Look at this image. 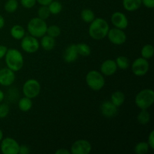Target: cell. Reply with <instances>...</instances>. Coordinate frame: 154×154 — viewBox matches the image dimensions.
<instances>
[{
  "label": "cell",
  "instance_id": "39",
  "mask_svg": "<svg viewBox=\"0 0 154 154\" xmlns=\"http://www.w3.org/2000/svg\"><path fill=\"white\" fill-rule=\"evenodd\" d=\"M52 1L53 0H36V2L40 4L41 5L48 6Z\"/></svg>",
  "mask_w": 154,
  "mask_h": 154
},
{
  "label": "cell",
  "instance_id": "30",
  "mask_svg": "<svg viewBox=\"0 0 154 154\" xmlns=\"http://www.w3.org/2000/svg\"><path fill=\"white\" fill-rule=\"evenodd\" d=\"M38 17L41 18V19L46 20L47 19L50 17L51 16V12H50L49 8L48 6L45 5H41V7L38 9Z\"/></svg>",
  "mask_w": 154,
  "mask_h": 154
},
{
  "label": "cell",
  "instance_id": "3",
  "mask_svg": "<svg viewBox=\"0 0 154 154\" xmlns=\"http://www.w3.org/2000/svg\"><path fill=\"white\" fill-rule=\"evenodd\" d=\"M48 24L45 20L39 17H33L27 24V30L30 35L35 38H42L46 35Z\"/></svg>",
  "mask_w": 154,
  "mask_h": 154
},
{
  "label": "cell",
  "instance_id": "29",
  "mask_svg": "<svg viewBox=\"0 0 154 154\" xmlns=\"http://www.w3.org/2000/svg\"><path fill=\"white\" fill-rule=\"evenodd\" d=\"M149 147L147 142L145 141H141V142L138 143L134 147V151L137 154H145L149 151Z\"/></svg>",
  "mask_w": 154,
  "mask_h": 154
},
{
  "label": "cell",
  "instance_id": "41",
  "mask_svg": "<svg viewBox=\"0 0 154 154\" xmlns=\"http://www.w3.org/2000/svg\"><path fill=\"white\" fill-rule=\"evenodd\" d=\"M4 98H5V94L1 90H0V103L2 102V101L4 100Z\"/></svg>",
  "mask_w": 154,
  "mask_h": 154
},
{
  "label": "cell",
  "instance_id": "12",
  "mask_svg": "<svg viewBox=\"0 0 154 154\" xmlns=\"http://www.w3.org/2000/svg\"><path fill=\"white\" fill-rule=\"evenodd\" d=\"M15 72L8 68L0 69V85L3 87H9L15 81Z\"/></svg>",
  "mask_w": 154,
  "mask_h": 154
},
{
  "label": "cell",
  "instance_id": "13",
  "mask_svg": "<svg viewBox=\"0 0 154 154\" xmlns=\"http://www.w3.org/2000/svg\"><path fill=\"white\" fill-rule=\"evenodd\" d=\"M111 21L115 28L126 29L129 26V20L126 14L120 11H116L111 15Z\"/></svg>",
  "mask_w": 154,
  "mask_h": 154
},
{
  "label": "cell",
  "instance_id": "6",
  "mask_svg": "<svg viewBox=\"0 0 154 154\" xmlns=\"http://www.w3.org/2000/svg\"><path fill=\"white\" fill-rule=\"evenodd\" d=\"M41 93V84L37 80L29 79L23 85V93L24 96L29 99H35Z\"/></svg>",
  "mask_w": 154,
  "mask_h": 154
},
{
  "label": "cell",
  "instance_id": "42",
  "mask_svg": "<svg viewBox=\"0 0 154 154\" xmlns=\"http://www.w3.org/2000/svg\"><path fill=\"white\" fill-rule=\"evenodd\" d=\"M3 139V132L1 129H0V142H1L2 140Z\"/></svg>",
  "mask_w": 154,
  "mask_h": 154
},
{
  "label": "cell",
  "instance_id": "37",
  "mask_svg": "<svg viewBox=\"0 0 154 154\" xmlns=\"http://www.w3.org/2000/svg\"><path fill=\"white\" fill-rule=\"evenodd\" d=\"M7 51H8L7 47L5 46V45H0V60L4 58Z\"/></svg>",
  "mask_w": 154,
  "mask_h": 154
},
{
  "label": "cell",
  "instance_id": "24",
  "mask_svg": "<svg viewBox=\"0 0 154 154\" xmlns=\"http://www.w3.org/2000/svg\"><path fill=\"white\" fill-rule=\"evenodd\" d=\"M77 51H78L79 56L82 57H88L91 54V48L87 44L79 43L76 45Z\"/></svg>",
  "mask_w": 154,
  "mask_h": 154
},
{
  "label": "cell",
  "instance_id": "17",
  "mask_svg": "<svg viewBox=\"0 0 154 154\" xmlns=\"http://www.w3.org/2000/svg\"><path fill=\"white\" fill-rule=\"evenodd\" d=\"M40 45L45 51H52V50L55 48V38L51 37V36L48 35L47 34L45 35L42 37V39H41L40 41Z\"/></svg>",
  "mask_w": 154,
  "mask_h": 154
},
{
  "label": "cell",
  "instance_id": "40",
  "mask_svg": "<svg viewBox=\"0 0 154 154\" xmlns=\"http://www.w3.org/2000/svg\"><path fill=\"white\" fill-rule=\"evenodd\" d=\"M4 26H5V19L4 17L0 14V29H2L3 28Z\"/></svg>",
  "mask_w": 154,
  "mask_h": 154
},
{
  "label": "cell",
  "instance_id": "20",
  "mask_svg": "<svg viewBox=\"0 0 154 154\" xmlns=\"http://www.w3.org/2000/svg\"><path fill=\"white\" fill-rule=\"evenodd\" d=\"M125 95L123 92L121 91H115L114 93H112L111 96V102L114 104L115 106L117 108L121 106L125 102Z\"/></svg>",
  "mask_w": 154,
  "mask_h": 154
},
{
  "label": "cell",
  "instance_id": "32",
  "mask_svg": "<svg viewBox=\"0 0 154 154\" xmlns=\"http://www.w3.org/2000/svg\"><path fill=\"white\" fill-rule=\"evenodd\" d=\"M10 112V107L7 103L0 104V119H4L8 115Z\"/></svg>",
  "mask_w": 154,
  "mask_h": 154
},
{
  "label": "cell",
  "instance_id": "2",
  "mask_svg": "<svg viewBox=\"0 0 154 154\" xmlns=\"http://www.w3.org/2000/svg\"><path fill=\"white\" fill-rule=\"evenodd\" d=\"M5 60L7 67L14 72H19L23 67L24 60L23 54L20 51L14 48L8 49L5 56Z\"/></svg>",
  "mask_w": 154,
  "mask_h": 154
},
{
  "label": "cell",
  "instance_id": "14",
  "mask_svg": "<svg viewBox=\"0 0 154 154\" xmlns=\"http://www.w3.org/2000/svg\"><path fill=\"white\" fill-rule=\"evenodd\" d=\"M117 69L115 60H106L101 64L100 72L104 76H111L116 73Z\"/></svg>",
  "mask_w": 154,
  "mask_h": 154
},
{
  "label": "cell",
  "instance_id": "21",
  "mask_svg": "<svg viewBox=\"0 0 154 154\" xmlns=\"http://www.w3.org/2000/svg\"><path fill=\"white\" fill-rule=\"evenodd\" d=\"M32 99H29L28 97L21 98L18 102V108L23 112H27V111H30L32 108Z\"/></svg>",
  "mask_w": 154,
  "mask_h": 154
},
{
  "label": "cell",
  "instance_id": "22",
  "mask_svg": "<svg viewBox=\"0 0 154 154\" xmlns=\"http://www.w3.org/2000/svg\"><path fill=\"white\" fill-rule=\"evenodd\" d=\"M81 17L82 20L85 22L86 23H90L96 18V17H95L94 12L91 9L84 8L81 11Z\"/></svg>",
  "mask_w": 154,
  "mask_h": 154
},
{
  "label": "cell",
  "instance_id": "23",
  "mask_svg": "<svg viewBox=\"0 0 154 154\" xmlns=\"http://www.w3.org/2000/svg\"><path fill=\"white\" fill-rule=\"evenodd\" d=\"M154 54V48L153 46L150 44H147L142 48L141 51V57L146 59V60H150L153 57Z\"/></svg>",
  "mask_w": 154,
  "mask_h": 154
},
{
  "label": "cell",
  "instance_id": "31",
  "mask_svg": "<svg viewBox=\"0 0 154 154\" xmlns=\"http://www.w3.org/2000/svg\"><path fill=\"white\" fill-rule=\"evenodd\" d=\"M46 34L48 35L51 36V37L56 38L60 35V34H61V29L57 25L49 26H48V29H47Z\"/></svg>",
  "mask_w": 154,
  "mask_h": 154
},
{
  "label": "cell",
  "instance_id": "35",
  "mask_svg": "<svg viewBox=\"0 0 154 154\" xmlns=\"http://www.w3.org/2000/svg\"><path fill=\"white\" fill-rule=\"evenodd\" d=\"M30 153V149L29 147L27 145H20L19 148V153L18 154H28Z\"/></svg>",
  "mask_w": 154,
  "mask_h": 154
},
{
  "label": "cell",
  "instance_id": "4",
  "mask_svg": "<svg viewBox=\"0 0 154 154\" xmlns=\"http://www.w3.org/2000/svg\"><path fill=\"white\" fill-rule=\"evenodd\" d=\"M154 102V92L151 89H144L138 92L135 99L136 106L141 110H147Z\"/></svg>",
  "mask_w": 154,
  "mask_h": 154
},
{
  "label": "cell",
  "instance_id": "9",
  "mask_svg": "<svg viewBox=\"0 0 154 154\" xmlns=\"http://www.w3.org/2000/svg\"><path fill=\"white\" fill-rule=\"evenodd\" d=\"M150 64L148 60L143 57H139L134 60L132 64V73L138 77H142L148 72Z\"/></svg>",
  "mask_w": 154,
  "mask_h": 154
},
{
  "label": "cell",
  "instance_id": "25",
  "mask_svg": "<svg viewBox=\"0 0 154 154\" xmlns=\"http://www.w3.org/2000/svg\"><path fill=\"white\" fill-rule=\"evenodd\" d=\"M137 120L141 125L147 124L150 120V113L146 109L141 110L139 114H138V117H137Z\"/></svg>",
  "mask_w": 154,
  "mask_h": 154
},
{
  "label": "cell",
  "instance_id": "38",
  "mask_svg": "<svg viewBox=\"0 0 154 154\" xmlns=\"http://www.w3.org/2000/svg\"><path fill=\"white\" fill-rule=\"evenodd\" d=\"M56 154H70V150H67V149L64 148H60L59 150H56Z\"/></svg>",
  "mask_w": 154,
  "mask_h": 154
},
{
  "label": "cell",
  "instance_id": "18",
  "mask_svg": "<svg viewBox=\"0 0 154 154\" xmlns=\"http://www.w3.org/2000/svg\"><path fill=\"white\" fill-rule=\"evenodd\" d=\"M141 0H123V6L127 11H135L141 8Z\"/></svg>",
  "mask_w": 154,
  "mask_h": 154
},
{
  "label": "cell",
  "instance_id": "15",
  "mask_svg": "<svg viewBox=\"0 0 154 154\" xmlns=\"http://www.w3.org/2000/svg\"><path fill=\"white\" fill-rule=\"evenodd\" d=\"M117 108L110 100L105 101L101 105V112L106 118H112L117 114Z\"/></svg>",
  "mask_w": 154,
  "mask_h": 154
},
{
  "label": "cell",
  "instance_id": "16",
  "mask_svg": "<svg viewBox=\"0 0 154 154\" xmlns=\"http://www.w3.org/2000/svg\"><path fill=\"white\" fill-rule=\"evenodd\" d=\"M79 54L77 51L76 45L72 44L69 45L65 50V52L63 54V60L67 63H72L76 61L78 59Z\"/></svg>",
  "mask_w": 154,
  "mask_h": 154
},
{
  "label": "cell",
  "instance_id": "28",
  "mask_svg": "<svg viewBox=\"0 0 154 154\" xmlns=\"http://www.w3.org/2000/svg\"><path fill=\"white\" fill-rule=\"evenodd\" d=\"M18 4L17 0H7L5 3L4 8L6 12L8 13H14L18 8Z\"/></svg>",
  "mask_w": 154,
  "mask_h": 154
},
{
  "label": "cell",
  "instance_id": "1",
  "mask_svg": "<svg viewBox=\"0 0 154 154\" xmlns=\"http://www.w3.org/2000/svg\"><path fill=\"white\" fill-rule=\"evenodd\" d=\"M109 29V24L105 19L95 18L90 23L88 33L94 40H102L107 36Z\"/></svg>",
  "mask_w": 154,
  "mask_h": 154
},
{
  "label": "cell",
  "instance_id": "5",
  "mask_svg": "<svg viewBox=\"0 0 154 154\" xmlns=\"http://www.w3.org/2000/svg\"><path fill=\"white\" fill-rule=\"evenodd\" d=\"M85 80L87 86L94 91L101 90L105 84L104 75L100 72L96 70L90 71L86 75Z\"/></svg>",
  "mask_w": 154,
  "mask_h": 154
},
{
  "label": "cell",
  "instance_id": "8",
  "mask_svg": "<svg viewBox=\"0 0 154 154\" xmlns=\"http://www.w3.org/2000/svg\"><path fill=\"white\" fill-rule=\"evenodd\" d=\"M20 144L12 138H5L0 142V150L3 154H18Z\"/></svg>",
  "mask_w": 154,
  "mask_h": 154
},
{
  "label": "cell",
  "instance_id": "10",
  "mask_svg": "<svg viewBox=\"0 0 154 154\" xmlns=\"http://www.w3.org/2000/svg\"><path fill=\"white\" fill-rule=\"evenodd\" d=\"M108 40L110 42L115 45H122L126 42V35L123 29H120L118 28H112L109 29L108 35Z\"/></svg>",
  "mask_w": 154,
  "mask_h": 154
},
{
  "label": "cell",
  "instance_id": "19",
  "mask_svg": "<svg viewBox=\"0 0 154 154\" xmlns=\"http://www.w3.org/2000/svg\"><path fill=\"white\" fill-rule=\"evenodd\" d=\"M10 34L13 38L16 40H21L25 36L26 31L22 26L17 24V25H14L11 28Z\"/></svg>",
  "mask_w": 154,
  "mask_h": 154
},
{
  "label": "cell",
  "instance_id": "26",
  "mask_svg": "<svg viewBox=\"0 0 154 154\" xmlns=\"http://www.w3.org/2000/svg\"><path fill=\"white\" fill-rule=\"evenodd\" d=\"M48 8H49L51 14H58L63 10V5L59 1H54L53 0L51 3L48 5Z\"/></svg>",
  "mask_w": 154,
  "mask_h": 154
},
{
  "label": "cell",
  "instance_id": "34",
  "mask_svg": "<svg viewBox=\"0 0 154 154\" xmlns=\"http://www.w3.org/2000/svg\"><path fill=\"white\" fill-rule=\"evenodd\" d=\"M147 144L150 149L153 150L154 149V131H151L149 134L148 140H147Z\"/></svg>",
  "mask_w": 154,
  "mask_h": 154
},
{
  "label": "cell",
  "instance_id": "36",
  "mask_svg": "<svg viewBox=\"0 0 154 154\" xmlns=\"http://www.w3.org/2000/svg\"><path fill=\"white\" fill-rule=\"evenodd\" d=\"M141 2L147 8H153L154 7V0H141Z\"/></svg>",
  "mask_w": 154,
  "mask_h": 154
},
{
  "label": "cell",
  "instance_id": "11",
  "mask_svg": "<svg viewBox=\"0 0 154 154\" xmlns=\"http://www.w3.org/2000/svg\"><path fill=\"white\" fill-rule=\"evenodd\" d=\"M92 150L90 141L85 139H79L72 144L70 153L72 154H89Z\"/></svg>",
  "mask_w": 154,
  "mask_h": 154
},
{
  "label": "cell",
  "instance_id": "7",
  "mask_svg": "<svg viewBox=\"0 0 154 154\" xmlns=\"http://www.w3.org/2000/svg\"><path fill=\"white\" fill-rule=\"evenodd\" d=\"M20 46L23 51L27 54H34L38 51L40 48V42L37 38L32 35L24 36L21 39Z\"/></svg>",
  "mask_w": 154,
  "mask_h": 154
},
{
  "label": "cell",
  "instance_id": "33",
  "mask_svg": "<svg viewBox=\"0 0 154 154\" xmlns=\"http://www.w3.org/2000/svg\"><path fill=\"white\" fill-rule=\"evenodd\" d=\"M20 4L25 8L30 9L36 4V0H20Z\"/></svg>",
  "mask_w": 154,
  "mask_h": 154
},
{
  "label": "cell",
  "instance_id": "27",
  "mask_svg": "<svg viewBox=\"0 0 154 154\" xmlns=\"http://www.w3.org/2000/svg\"><path fill=\"white\" fill-rule=\"evenodd\" d=\"M115 63L117 64V68L123 69V70L127 69L129 67V65H130L129 60L128 59V57H124V56H120V57H117Z\"/></svg>",
  "mask_w": 154,
  "mask_h": 154
}]
</instances>
